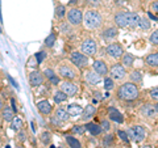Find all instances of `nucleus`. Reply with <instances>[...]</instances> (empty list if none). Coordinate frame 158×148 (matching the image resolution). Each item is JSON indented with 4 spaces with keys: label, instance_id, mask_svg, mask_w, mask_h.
Returning a JSON list of instances; mask_svg holds the SVG:
<instances>
[{
    "label": "nucleus",
    "instance_id": "obj_24",
    "mask_svg": "<svg viewBox=\"0 0 158 148\" xmlns=\"http://www.w3.org/2000/svg\"><path fill=\"white\" fill-rule=\"evenodd\" d=\"M57 118V119H59L61 122H66V121H69V113H67V110H65V109H62V107H58V109L56 110V115H54Z\"/></svg>",
    "mask_w": 158,
    "mask_h": 148
},
{
    "label": "nucleus",
    "instance_id": "obj_16",
    "mask_svg": "<svg viewBox=\"0 0 158 148\" xmlns=\"http://www.w3.org/2000/svg\"><path fill=\"white\" fill-rule=\"evenodd\" d=\"M37 107H38V110L40 113H42V114H50L52 113V105H50V102H49L48 100H42V101H40L37 102Z\"/></svg>",
    "mask_w": 158,
    "mask_h": 148
},
{
    "label": "nucleus",
    "instance_id": "obj_33",
    "mask_svg": "<svg viewBox=\"0 0 158 148\" xmlns=\"http://www.w3.org/2000/svg\"><path fill=\"white\" fill-rule=\"evenodd\" d=\"M73 132L74 134H79V135H83L86 132V126L85 125H77L73 127Z\"/></svg>",
    "mask_w": 158,
    "mask_h": 148
},
{
    "label": "nucleus",
    "instance_id": "obj_5",
    "mask_svg": "<svg viewBox=\"0 0 158 148\" xmlns=\"http://www.w3.org/2000/svg\"><path fill=\"white\" fill-rule=\"evenodd\" d=\"M67 20L71 25H81L83 22V13L79 8H73L67 13Z\"/></svg>",
    "mask_w": 158,
    "mask_h": 148
},
{
    "label": "nucleus",
    "instance_id": "obj_42",
    "mask_svg": "<svg viewBox=\"0 0 158 148\" xmlns=\"http://www.w3.org/2000/svg\"><path fill=\"white\" fill-rule=\"evenodd\" d=\"M45 56H46L45 53H42V51H41V53H37L36 55H34V58L37 59V63H38V64H40V63H42V60L45 59Z\"/></svg>",
    "mask_w": 158,
    "mask_h": 148
},
{
    "label": "nucleus",
    "instance_id": "obj_22",
    "mask_svg": "<svg viewBox=\"0 0 158 148\" xmlns=\"http://www.w3.org/2000/svg\"><path fill=\"white\" fill-rule=\"evenodd\" d=\"M145 63L148 66L150 67H158V54L157 53H153V54H149L145 59Z\"/></svg>",
    "mask_w": 158,
    "mask_h": 148
},
{
    "label": "nucleus",
    "instance_id": "obj_36",
    "mask_svg": "<svg viewBox=\"0 0 158 148\" xmlns=\"http://www.w3.org/2000/svg\"><path fill=\"white\" fill-rule=\"evenodd\" d=\"M54 42H56V36H54V34H50V36L45 39V45L48 47H52L54 45Z\"/></svg>",
    "mask_w": 158,
    "mask_h": 148
},
{
    "label": "nucleus",
    "instance_id": "obj_38",
    "mask_svg": "<svg viewBox=\"0 0 158 148\" xmlns=\"http://www.w3.org/2000/svg\"><path fill=\"white\" fill-rule=\"evenodd\" d=\"M117 135H118V138H120L121 140H124L125 143H128V142H129V138H128V134H127L125 131H121V130H118V131H117Z\"/></svg>",
    "mask_w": 158,
    "mask_h": 148
},
{
    "label": "nucleus",
    "instance_id": "obj_11",
    "mask_svg": "<svg viewBox=\"0 0 158 148\" xmlns=\"http://www.w3.org/2000/svg\"><path fill=\"white\" fill-rule=\"evenodd\" d=\"M29 83H31L32 87H38L44 83V75L40 71H33L31 75H29Z\"/></svg>",
    "mask_w": 158,
    "mask_h": 148
},
{
    "label": "nucleus",
    "instance_id": "obj_28",
    "mask_svg": "<svg viewBox=\"0 0 158 148\" xmlns=\"http://www.w3.org/2000/svg\"><path fill=\"white\" fill-rule=\"evenodd\" d=\"M133 62H135V56L132 54H124L123 55V66L124 67H132Z\"/></svg>",
    "mask_w": 158,
    "mask_h": 148
},
{
    "label": "nucleus",
    "instance_id": "obj_48",
    "mask_svg": "<svg viewBox=\"0 0 158 148\" xmlns=\"http://www.w3.org/2000/svg\"><path fill=\"white\" fill-rule=\"evenodd\" d=\"M148 14H149V17H150V18H153V20H154V21H157V17H156V16H154V14H153L152 12H149Z\"/></svg>",
    "mask_w": 158,
    "mask_h": 148
},
{
    "label": "nucleus",
    "instance_id": "obj_1",
    "mask_svg": "<svg viewBox=\"0 0 158 148\" xmlns=\"http://www.w3.org/2000/svg\"><path fill=\"white\" fill-rule=\"evenodd\" d=\"M117 98H120L123 101H135L138 97V88L135 83H124L123 85L117 88Z\"/></svg>",
    "mask_w": 158,
    "mask_h": 148
},
{
    "label": "nucleus",
    "instance_id": "obj_32",
    "mask_svg": "<svg viewBox=\"0 0 158 148\" xmlns=\"http://www.w3.org/2000/svg\"><path fill=\"white\" fill-rule=\"evenodd\" d=\"M138 26L141 29H144V30H148V29L150 28V21L145 17H140V20H138Z\"/></svg>",
    "mask_w": 158,
    "mask_h": 148
},
{
    "label": "nucleus",
    "instance_id": "obj_29",
    "mask_svg": "<svg viewBox=\"0 0 158 148\" xmlns=\"http://www.w3.org/2000/svg\"><path fill=\"white\" fill-rule=\"evenodd\" d=\"M66 142L69 143V147H71V148H82L81 142L75 139L74 136H66Z\"/></svg>",
    "mask_w": 158,
    "mask_h": 148
},
{
    "label": "nucleus",
    "instance_id": "obj_27",
    "mask_svg": "<svg viewBox=\"0 0 158 148\" xmlns=\"http://www.w3.org/2000/svg\"><path fill=\"white\" fill-rule=\"evenodd\" d=\"M129 76H131L132 83H140L142 80V76H144V73H142V71H140V70H135V71L131 72Z\"/></svg>",
    "mask_w": 158,
    "mask_h": 148
},
{
    "label": "nucleus",
    "instance_id": "obj_37",
    "mask_svg": "<svg viewBox=\"0 0 158 148\" xmlns=\"http://www.w3.org/2000/svg\"><path fill=\"white\" fill-rule=\"evenodd\" d=\"M41 140L44 144H48V143H50V140H52V135L49 134V132H44L41 135Z\"/></svg>",
    "mask_w": 158,
    "mask_h": 148
},
{
    "label": "nucleus",
    "instance_id": "obj_17",
    "mask_svg": "<svg viewBox=\"0 0 158 148\" xmlns=\"http://www.w3.org/2000/svg\"><path fill=\"white\" fill-rule=\"evenodd\" d=\"M125 14H127V20H128V26H131V28L138 26L140 16H138L136 12H125Z\"/></svg>",
    "mask_w": 158,
    "mask_h": 148
},
{
    "label": "nucleus",
    "instance_id": "obj_2",
    "mask_svg": "<svg viewBox=\"0 0 158 148\" xmlns=\"http://www.w3.org/2000/svg\"><path fill=\"white\" fill-rule=\"evenodd\" d=\"M83 21H85L86 26L88 29H98L102 25L103 18L100 16V13L96 11H87L85 13V17H83Z\"/></svg>",
    "mask_w": 158,
    "mask_h": 148
},
{
    "label": "nucleus",
    "instance_id": "obj_43",
    "mask_svg": "<svg viewBox=\"0 0 158 148\" xmlns=\"http://www.w3.org/2000/svg\"><path fill=\"white\" fill-rule=\"evenodd\" d=\"M113 143V138H112V135H106V138H104V146L106 147H110L111 144Z\"/></svg>",
    "mask_w": 158,
    "mask_h": 148
},
{
    "label": "nucleus",
    "instance_id": "obj_47",
    "mask_svg": "<svg viewBox=\"0 0 158 148\" xmlns=\"http://www.w3.org/2000/svg\"><path fill=\"white\" fill-rule=\"evenodd\" d=\"M19 139L20 140H21V142H24V140H25V132H20V134H19Z\"/></svg>",
    "mask_w": 158,
    "mask_h": 148
},
{
    "label": "nucleus",
    "instance_id": "obj_50",
    "mask_svg": "<svg viewBox=\"0 0 158 148\" xmlns=\"http://www.w3.org/2000/svg\"><path fill=\"white\" fill-rule=\"evenodd\" d=\"M156 110H158V105H157V106H156Z\"/></svg>",
    "mask_w": 158,
    "mask_h": 148
},
{
    "label": "nucleus",
    "instance_id": "obj_26",
    "mask_svg": "<svg viewBox=\"0 0 158 148\" xmlns=\"http://www.w3.org/2000/svg\"><path fill=\"white\" fill-rule=\"evenodd\" d=\"M117 36V29L116 28H107L104 32H103V37H104L106 39H112V38H115Z\"/></svg>",
    "mask_w": 158,
    "mask_h": 148
},
{
    "label": "nucleus",
    "instance_id": "obj_12",
    "mask_svg": "<svg viewBox=\"0 0 158 148\" xmlns=\"http://www.w3.org/2000/svg\"><path fill=\"white\" fill-rule=\"evenodd\" d=\"M102 80V76L95 71H87L86 72V81L90 85H98Z\"/></svg>",
    "mask_w": 158,
    "mask_h": 148
},
{
    "label": "nucleus",
    "instance_id": "obj_41",
    "mask_svg": "<svg viewBox=\"0 0 158 148\" xmlns=\"http://www.w3.org/2000/svg\"><path fill=\"white\" fill-rule=\"evenodd\" d=\"M100 127H102L103 131H108V130L111 129V125H110V122H108L107 119H104V121L100 122Z\"/></svg>",
    "mask_w": 158,
    "mask_h": 148
},
{
    "label": "nucleus",
    "instance_id": "obj_8",
    "mask_svg": "<svg viewBox=\"0 0 158 148\" xmlns=\"http://www.w3.org/2000/svg\"><path fill=\"white\" fill-rule=\"evenodd\" d=\"M111 76H112V79H115V80H121V79H124L127 76L125 67L121 66V64H118V63L113 64L111 67Z\"/></svg>",
    "mask_w": 158,
    "mask_h": 148
},
{
    "label": "nucleus",
    "instance_id": "obj_19",
    "mask_svg": "<svg viewBox=\"0 0 158 148\" xmlns=\"http://www.w3.org/2000/svg\"><path fill=\"white\" fill-rule=\"evenodd\" d=\"M95 113H96V107L94 105H87L82 111V118L85 121H88L90 118H92L94 115H95Z\"/></svg>",
    "mask_w": 158,
    "mask_h": 148
},
{
    "label": "nucleus",
    "instance_id": "obj_39",
    "mask_svg": "<svg viewBox=\"0 0 158 148\" xmlns=\"http://www.w3.org/2000/svg\"><path fill=\"white\" fill-rule=\"evenodd\" d=\"M149 96H150L152 100L158 101V88H153V89H150V92H149Z\"/></svg>",
    "mask_w": 158,
    "mask_h": 148
},
{
    "label": "nucleus",
    "instance_id": "obj_14",
    "mask_svg": "<svg viewBox=\"0 0 158 148\" xmlns=\"http://www.w3.org/2000/svg\"><path fill=\"white\" fill-rule=\"evenodd\" d=\"M108 114H110V119L111 121H115L117 123L124 122V117H123V114L117 109H115V107H110V109H108Z\"/></svg>",
    "mask_w": 158,
    "mask_h": 148
},
{
    "label": "nucleus",
    "instance_id": "obj_25",
    "mask_svg": "<svg viewBox=\"0 0 158 148\" xmlns=\"http://www.w3.org/2000/svg\"><path fill=\"white\" fill-rule=\"evenodd\" d=\"M2 115H3V119L4 121H12L15 118V111L11 109V107H3L2 109Z\"/></svg>",
    "mask_w": 158,
    "mask_h": 148
},
{
    "label": "nucleus",
    "instance_id": "obj_30",
    "mask_svg": "<svg viewBox=\"0 0 158 148\" xmlns=\"http://www.w3.org/2000/svg\"><path fill=\"white\" fill-rule=\"evenodd\" d=\"M67 100V95H65L62 91H58L54 93V102H57V103H61L63 101H66Z\"/></svg>",
    "mask_w": 158,
    "mask_h": 148
},
{
    "label": "nucleus",
    "instance_id": "obj_40",
    "mask_svg": "<svg viewBox=\"0 0 158 148\" xmlns=\"http://www.w3.org/2000/svg\"><path fill=\"white\" fill-rule=\"evenodd\" d=\"M150 43L152 45H158V30L153 32V34L150 36Z\"/></svg>",
    "mask_w": 158,
    "mask_h": 148
},
{
    "label": "nucleus",
    "instance_id": "obj_7",
    "mask_svg": "<svg viewBox=\"0 0 158 148\" xmlns=\"http://www.w3.org/2000/svg\"><path fill=\"white\" fill-rule=\"evenodd\" d=\"M106 51H107L108 55L115 58V59H120L123 55H124V50H123L121 45H118V43H111V45H108Z\"/></svg>",
    "mask_w": 158,
    "mask_h": 148
},
{
    "label": "nucleus",
    "instance_id": "obj_51",
    "mask_svg": "<svg viewBox=\"0 0 158 148\" xmlns=\"http://www.w3.org/2000/svg\"><path fill=\"white\" fill-rule=\"evenodd\" d=\"M15 148H23V147H15Z\"/></svg>",
    "mask_w": 158,
    "mask_h": 148
},
{
    "label": "nucleus",
    "instance_id": "obj_34",
    "mask_svg": "<svg viewBox=\"0 0 158 148\" xmlns=\"http://www.w3.org/2000/svg\"><path fill=\"white\" fill-rule=\"evenodd\" d=\"M65 7L63 6H58L57 8H56V16L58 17V18H62L63 16H65V13H66V11H65Z\"/></svg>",
    "mask_w": 158,
    "mask_h": 148
},
{
    "label": "nucleus",
    "instance_id": "obj_3",
    "mask_svg": "<svg viewBox=\"0 0 158 148\" xmlns=\"http://www.w3.org/2000/svg\"><path fill=\"white\" fill-rule=\"evenodd\" d=\"M127 134H128V138L132 140H135V142H141V140H144L145 139V130H144V127L142 126H132L128 129L127 131Z\"/></svg>",
    "mask_w": 158,
    "mask_h": 148
},
{
    "label": "nucleus",
    "instance_id": "obj_21",
    "mask_svg": "<svg viewBox=\"0 0 158 148\" xmlns=\"http://www.w3.org/2000/svg\"><path fill=\"white\" fill-rule=\"evenodd\" d=\"M44 73H45V76L50 80V83L53 84V85H58L59 84V77L54 73V71L53 70H50V68H46L45 71H44Z\"/></svg>",
    "mask_w": 158,
    "mask_h": 148
},
{
    "label": "nucleus",
    "instance_id": "obj_49",
    "mask_svg": "<svg viewBox=\"0 0 158 148\" xmlns=\"http://www.w3.org/2000/svg\"><path fill=\"white\" fill-rule=\"evenodd\" d=\"M3 107H4V102H3V100H2V98H0V110H2Z\"/></svg>",
    "mask_w": 158,
    "mask_h": 148
},
{
    "label": "nucleus",
    "instance_id": "obj_31",
    "mask_svg": "<svg viewBox=\"0 0 158 148\" xmlns=\"http://www.w3.org/2000/svg\"><path fill=\"white\" fill-rule=\"evenodd\" d=\"M11 122H12V123H11L12 130H15V131H20V130H21V127H23V121L20 119V118H13Z\"/></svg>",
    "mask_w": 158,
    "mask_h": 148
},
{
    "label": "nucleus",
    "instance_id": "obj_45",
    "mask_svg": "<svg viewBox=\"0 0 158 148\" xmlns=\"http://www.w3.org/2000/svg\"><path fill=\"white\" fill-rule=\"evenodd\" d=\"M8 80L11 81V84H12V85H13L15 88H16V89H19V85H17V83L13 80V77H12V76H9V75H8Z\"/></svg>",
    "mask_w": 158,
    "mask_h": 148
},
{
    "label": "nucleus",
    "instance_id": "obj_9",
    "mask_svg": "<svg viewBox=\"0 0 158 148\" xmlns=\"http://www.w3.org/2000/svg\"><path fill=\"white\" fill-rule=\"evenodd\" d=\"M58 73H59V76L66 79V80H73V79H75V71H74L70 66H61L58 70Z\"/></svg>",
    "mask_w": 158,
    "mask_h": 148
},
{
    "label": "nucleus",
    "instance_id": "obj_4",
    "mask_svg": "<svg viewBox=\"0 0 158 148\" xmlns=\"http://www.w3.org/2000/svg\"><path fill=\"white\" fill-rule=\"evenodd\" d=\"M70 60L74 66H77L78 68H85L88 64V58L83 53L79 51H73L70 55Z\"/></svg>",
    "mask_w": 158,
    "mask_h": 148
},
{
    "label": "nucleus",
    "instance_id": "obj_20",
    "mask_svg": "<svg viewBox=\"0 0 158 148\" xmlns=\"http://www.w3.org/2000/svg\"><path fill=\"white\" fill-rule=\"evenodd\" d=\"M156 107L150 105V103H146V105L142 106V109H141V114L142 115H145V117H149V118H153L156 115Z\"/></svg>",
    "mask_w": 158,
    "mask_h": 148
},
{
    "label": "nucleus",
    "instance_id": "obj_23",
    "mask_svg": "<svg viewBox=\"0 0 158 148\" xmlns=\"http://www.w3.org/2000/svg\"><path fill=\"white\" fill-rule=\"evenodd\" d=\"M85 126H86V130L90 131L92 135H99V134H100V132L103 131L102 127H100V125H96V123H92V122L87 123V125H85Z\"/></svg>",
    "mask_w": 158,
    "mask_h": 148
},
{
    "label": "nucleus",
    "instance_id": "obj_15",
    "mask_svg": "<svg viewBox=\"0 0 158 148\" xmlns=\"http://www.w3.org/2000/svg\"><path fill=\"white\" fill-rule=\"evenodd\" d=\"M115 22L118 28H125L128 26V20H127V14L125 12H117L115 14Z\"/></svg>",
    "mask_w": 158,
    "mask_h": 148
},
{
    "label": "nucleus",
    "instance_id": "obj_18",
    "mask_svg": "<svg viewBox=\"0 0 158 148\" xmlns=\"http://www.w3.org/2000/svg\"><path fill=\"white\" fill-rule=\"evenodd\" d=\"M82 111H83V107L81 105H78V103H70V105L67 106V113H69V115H71V117L81 115Z\"/></svg>",
    "mask_w": 158,
    "mask_h": 148
},
{
    "label": "nucleus",
    "instance_id": "obj_35",
    "mask_svg": "<svg viewBox=\"0 0 158 148\" xmlns=\"http://www.w3.org/2000/svg\"><path fill=\"white\" fill-rule=\"evenodd\" d=\"M104 88L107 91H110V89H113L115 88V83H113V80L111 77H107L106 80H104Z\"/></svg>",
    "mask_w": 158,
    "mask_h": 148
},
{
    "label": "nucleus",
    "instance_id": "obj_46",
    "mask_svg": "<svg viewBox=\"0 0 158 148\" xmlns=\"http://www.w3.org/2000/svg\"><path fill=\"white\" fill-rule=\"evenodd\" d=\"M11 103H12V110L16 111L17 107H16V101H15V98H11Z\"/></svg>",
    "mask_w": 158,
    "mask_h": 148
},
{
    "label": "nucleus",
    "instance_id": "obj_6",
    "mask_svg": "<svg viewBox=\"0 0 158 148\" xmlns=\"http://www.w3.org/2000/svg\"><path fill=\"white\" fill-rule=\"evenodd\" d=\"M82 53L85 54L86 56H94L96 54V43L94 39L87 38L83 41L82 43Z\"/></svg>",
    "mask_w": 158,
    "mask_h": 148
},
{
    "label": "nucleus",
    "instance_id": "obj_10",
    "mask_svg": "<svg viewBox=\"0 0 158 148\" xmlns=\"http://www.w3.org/2000/svg\"><path fill=\"white\" fill-rule=\"evenodd\" d=\"M61 91L65 93V95H67V97L74 96V95H77V92H78V87L74 83L65 81V83L61 84Z\"/></svg>",
    "mask_w": 158,
    "mask_h": 148
},
{
    "label": "nucleus",
    "instance_id": "obj_13",
    "mask_svg": "<svg viewBox=\"0 0 158 148\" xmlns=\"http://www.w3.org/2000/svg\"><path fill=\"white\" fill-rule=\"evenodd\" d=\"M94 71L98 72L100 76L107 75V73H108V67L106 64V62H103V60H95V62H94Z\"/></svg>",
    "mask_w": 158,
    "mask_h": 148
},
{
    "label": "nucleus",
    "instance_id": "obj_44",
    "mask_svg": "<svg viewBox=\"0 0 158 148\" xmlns=\"http://www.w3.org/2000/svg\"><path fill=\"white\" fill-rule=\"evenodd\" d=\"M150 9H152V11H153V12H156V13H158V2H154V3H153V4H152V6H150Z\"/></svg>",
    "mask_w": 158,
    "mask_h": 148
}]
</instances>
